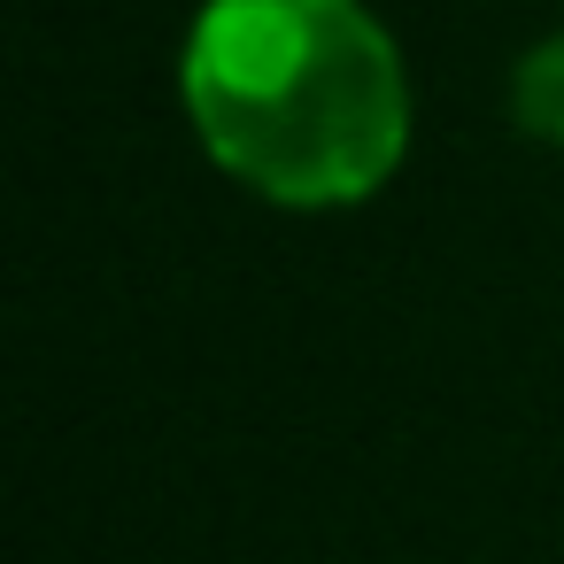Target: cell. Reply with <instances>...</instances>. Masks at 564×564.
Returning <instances> with one entry per match:
<instances>
[{"label": "cell", "instance_id": "6da1fadb", "mask_svg": "<svg viewBox=\"0 0 564 564\" xmlns=\"http://www.w3.org/2000/svg\"><path fill=\"white\" fill-rule=\"evenodd\" d=\"M202 148L286 209H348L387 186L410 132L394 40L356 0H209L186 47Z\"/></svg>", "mask_w": 564, "mask_h": 564}, {"label": "cell", "instance_id": "7a4b0ae2", "mask_svg": "<svg viewBox=\"0 0 564 564\" xmlns=\"http://www.w3.org/2000/svg\"><path fill=\"white\" fill-rule=\"evenodd\" d=\"M510 117L533 140H564V40H541L510 78Z\"/></svg>", "mask_w": 564, "mask_h": 564}]
</instances>
